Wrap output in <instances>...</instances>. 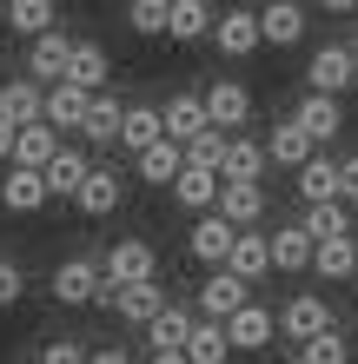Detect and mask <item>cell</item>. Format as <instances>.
Listing matches in <instances>:
<instances>
[{
    "label": "cell",
    "instance_id": "f6af8a7d",
    "mask_svg": "<svg viewBox=\"0 0 358 364\" xmlns=\"http://www.w3.org/2000/svg\"><path fill=\"white\" fill-rule=\"evenodd\" d=\"M93 364H133V358H126L120 345H107V351H93Z\"/></svg>",
    "mask_w": 358,
    "mask_h": 364
},
{
    "label": "cell",
    "instance_id": "d6986e66",
    "mask_svg": "<svg viewBox=\"0 0 358 364\" xmlns=\"http://www.w3.org/2000/svg\"><path fill=\"white\" fill-rule=\"evenodd\" d=\"M93 113V87H80V80H53L47 87V119L53 126H87Z\"/></svg>",
    "mask_w": 358,
    "mask_h": 364
},
{
    "label": "cell",
    "instance_id": "ba28073f",
    "mask_svg": "<svg viewBox=\"0 0 358 364\" xmlns=\"http://www.w3.org/2000/svg\"><path fill=\"white\" fill-rule=\"evenodd\" d=\"M53 199V186H47V173H40V166H7V179H0V205L7 212H40Z\"/></svg>",
    "mask_w": 358,
    "mask_h": 364
},
{
    "label": "cell",
    "instance_id": "d590c367",
    "mask_svg": "<svg viewBox=\"0 0 358 364\" xmlns=\"http://www.w3.org/2000/svg\"><path fill=\"white\" fill-rule=\"evenodd\" d=\"M120 126H126V113H120V100H107V93H93V113H87V126H80V133H87L93 146H113V139H120Z\"/></svg>",
    "mask_w": 358,
    "mask_h": 364
},
{
    "label": "cell",
    "instance_id": "bcb514c9",
    "mask_svg": "<svg viewBox=\"0 0 358 364\" xmlns=\"http://www.w3.org/2000/svg\"><path fill=\"white\" fill-rule=\"evenodd\" d=\"M325 14H358V0H319Z\"/></svg>",
    "mask_w": 358,
    "mask_h": 364
},
{
    "label": "cell",
    "instance_id": "7c38bea8",
    "mask_svg": "<svg viewBox=\"0 0 358 364\" xmlns=\"http://www.w3.org/2000/svg\"><path fill=\"white\" fill-rule=\"evenodd\" d=\"M299 126H305L319 146L339 139V133H345V106H339V93H319V87H312V93L299 100Z\"/></svg>",
    "mask_w": 358,
    "mask_h": 364
},
{
    "label": "cell",
    "instance_id": "7a4b0ae2",
    "mask_svg": "<svg viewBox=\"0 0 358 364\" xmlns=\"http://www.w3.org/2000/svg\"><path fill=\"white\" fill-rule=\"evenodd\" d=\"M100 305H113L126 325H139V331H146L166 305H173V298H166V285H159V278H139V285H107V298H100Z\"/></svg>",
    "mask_w": 358,
    "mask_h": 364
},
{
    "label": "cell",
    "instance_id": "8fae6325",
    "mask_svg": "<svg viewBox=\"0 0 358 364\" xmlns=\"http://www.w3.org/2000/svg\"><path fill=\"white\" fill-rule=\"evenodd\" d=\"M226 331H233V351H265L272 338H279V318H272L265 305H252V298H246V305L226 318Z\"/></svg>",
    "mask_w": 358,
    "mask_h": 364
},
{
    "label": "cell",
    "instance_id": "3957f363",
    "mask_svg": "<svg viewBox=\"0 0 358 364\" xmlns=\"http://www.w3.org/2000/svg\"><path fill=\"white\" fill-rule=\"evenodd\" d=\"M233 239H239V225L213 205V212H199V219H193V232H186V252H193L199 265H226V259H233Z\"/></svg>",
    "mask_w": 358,
    "mask_h": 364
},
{
    "label": "cell",
    "instance_id": "f546056e",
    "mask_svg": "<svg viewBox=\"0 0 358 364\" xmlns=\"http://www.w3.org/2000/svg\"><path fill=\"white\" fill-rule=\"evenodd\" d=\"M213 126V113H206V93H173V106H166V133L173 139H193Z\"/></svg>",
    "mask_w": 358,
    "mask_h": 364
},
{
    "label": "cell",
    "instance_id": "277c9868",
    "mask_svg": "<svg viewBox=\"0 0 358 364\" xmlns=\"http://www.w3.org/2000/svg\"><path fill=\"white\" fill-rule=\"evenodd\" d=\"M305 87H319V93L358 87V47H352V40H345V47H319L305 60Z\"/></svg>",
    "mask_w": 358,
    "mask_h": 364
},
{
    "label": "cell",
    "instance_id": "9a60e30c",
    "mask_svg": "<svg viewBox=\"0 0 358 364\" xmlns=\"http://www.w3.org/2000/svg\"><path fill=\"white\" fill-rule=\"evenodd\" d=\"M265 153H272V166H292V173H299V166H305L312 153H319V139H312L305 126H299V113H292V119H279V126H272Z\"/></svg>",
    "mask_w": 358,
    "mask_h": 364
},
{
    "label": "cell",
    "instance_id": "cb8c5ba5",
    "mask_svg": "<svg viewBox=\"0 0 358 364\" xmlns=\"http://www.w3.org/2000/svg\"><path fill=\"white\" fill-rule=\"evenodd\" d=\"M53 153H60V126H53V119L20 126V139H14V159H20V166H40V173H47Z\"/></svg>",
    "mask_w": 358,
    "mask_h": 364
},
{
    "label": "cell",
    "instance_id": "816d5d0a",
    "mask_svg": "<svg viewBox=\"0 0 358 364\" xmlns=\"http://www.w3.org/2000/svg\"><path fill=\"white\" fill-rule=\"evenodd\" d=\"M292 364H305V358H292Z\"/></svg>",
    "mask_w": 358,
    "mask_h": 364
},
{
    "label": "cell",
    "instance_id": "44dd1931",
    "mask_svg": "<svg viewBox=\"0 0 358 364\" xmlns=\"http://www.w3.org/2000/svg\"><path fill=\"white\" fill-rule=\"evenodd\" d=\"M120 192H126V186H120V173H113V166H93V173H87V186L73 192V205L87 212V219H107V212L120 205Z\"/></svg>",
    "mask_w": 358,
    "mask_h": 364
},
{
    "label": "cell",
    "instance_id": "836d02e7",
    "mask_svg": "<svg viewBox=\"0 0 358 364\" xmlns=\"http://www.w3.org/2000/svg\"><path fill=\"white\" fill-rule=\"evenodd\" d=\"M265 166H272V153H265V146L233 133V146H226V166H219V173H226V179H259Z\"/></svg>",
    "mask_w": 358,
    "mask_h": 364
},
{
    "label": "cell",
    "instance_id": "4316f807",
    "mask_svg": "<svg viewBox=\"0 0 358 364\" xmlns=\"http://www.w3.org/2000/svg\"><path fill=\"white\" fill-rule=\"evenodd\" d=\"M226 351H233V331H226V318H199L193 338H186V358H193V364H226Z\"/></svg>",
    "mask_w": 358,
    "mask_h": 364
},
{
    "label": "cell",
    "instance_id": "e0dca14e",
    "mask_svg": "<svg viewBox=\"0 0 358 364\" xmlns=\"http://www.w3.org/2000/svg\"><path fill=\"white\" fill-rule=\"evenodd\" d=\"M133 166H139V179H146V186H173V179H179V166H186V139H173V133H166V139H153V146H146Z\"/></svg>",
    "mask_w": 358,
    "mask_h": 364
},
{
    "label": "cell",
    "instance_id": "d4e9b609",
    "mask_svg": "<svg viewBox=\"0 0 358 364\" xmlns=\"http://www.w3.org/2000/svg\"><path fill=\"white\" fill-rule=\"evenodd\" d=\"M226 265H233L239 278H252V285H259V278L272 272V239H259L252 225H239V239H233V259H226Z\"/></svg>",
    "mask_w": 358,
    "mask_h": 364
},
{
    "label": "cell",
    "instance_id": "9c48e42d",
    "mask_svg": "<svg viewBox=\"0 0 358 364\" xmlns=\"http://www.w3.org/2000/svg\"><path fill=\"white\" fill-rule=\"evenodd\" d=\"M219 186H226V173H219V166L186 159V166H179V179H173V199H179L186 212H213V205H219Z\"/></svg>",
    "mask_w": 358,
    "mask_h": 364
},
{
    "label": "cell",
    "instance_id": "2e32d148",
    "mask_svg": "<svg viewBox=\"0 0 358 364\" xmlns=\"http://www.w3.org/2000/svg\"><path fill=\"white\" fill-rule=\"evenodd\" d=\"M67 60H73V40L60 33V27H47V33L33 40V53H27V73L53 87V80H67Z\"/></svg>",
    "mask_w": 358,
    "mask_h": 364
},
{
    "label": "cell",
    "instance_id": "30bf717a",
    "mask_svg": "<svg viewBox=\"0 0 358 364\" xmlns=\"http://www.w3.org/2000/svg\"><path fill=\"white\" fill-rule=\"evenodd\" d=\"M325 325H332V305H325L319 291H299V298L279 311V338H299V345H305V338H319Z\"/></svg>",
    "mask_w": 358,
    "mask_h": 364
},
{
    "label": "cell",
    "instance_id": "b9f144b4",
    "mask_svg": "<svg viewBox=\"0 0 358 364\" xmlns=\"http://www.w3.org/2000/svg\"><path fill=\"white\" fill-rule=\"evenodd\" d=\"M40 364H93V358H87V351H80V345H73V338H53V345H47V351H40Z\"/></svg>",
    "mask_w": 358,
    "mask_h": 364
},
{
    "label": "cell",
    "instance_id": "7dc6e473",
    "mask_svg": "<svg viewBox=\"0 0 358 364\" xmlns=\"http://www.w3.org/2000/svg\"><path fill=\"white\" fill-rule=\"evenodd\" d=\"M153 364H193L186 351H153Z\"/></svg>",
    "mask_w": 358,
    "mask_h": 364
},
{
    "label": "cell",
    "instance_id": "ffe728a7",
    "mask_svg": "<svg viewBox=\"0 0 358 364\" xmlns=\"http://www.w3.org/2000/svg\"><path fill=\"white\" fill-rule=\"evenodd\" d=\"M0 113H7L14 126L47 119V87H40V80H7V87H0Z\"/></svg>",
    "mask_w": 358,
    "mask_h": 364
},
{
    "label": "cell",
    "instance_id": "5bb4252c",
    "mask_svg": "<svg viewBox=\"0 0 358 364\" xmlns=\"http://www.w3.org/2000/svg\"><path fill=\"white\" fill-rule=\"evenodd\" d=\"M259 27H265V47H299V40H305V7H299V0H265Z\"/></svg>",
    "mask_w": 358,
    "mask_h": 364
},
{
    "label": "cell",
    "instance_id": "7402d4cb",
    "mask_svg": "<svg viewBox=\"0 0 358 364\" xmlns=\"http://www.w3.org/2000/svg\"><path fill=\"white\" fill-rule=\"evenodd\" d=\"M153 139H166V106H126V126H120V146L126 153H146Z\"/></svg>",
    "mask_w": 358,
    "mask_h": 364
},
{
    "label": "cell",
    "instance_id": "52a82bcc",
    "mask_svg": "<svg viewBox=\"0 0 358 364\" xmlns=\"http://www.w3.org/2000/svg\"><path fill=\"white\" fill-rule=\"evenodd\" d=\"M100 265H107V285H139V278H159V252L146 239H120Z\"/></svg>",
    "mask_w": 358,
    "mask_h": 364
},
{
    "label": "cell",
    "instance_id": "681fc988",
    "mask_svg": "<svg viewBox=\"0 0 358 364\" xmlns=\"http://www.w3.org/2000/svg\"><path fill=\"white\" fill-rule=\"evenodd\" d=\"M352 331H358V311H352Z\"/></svg>",
    "mask_w": 358,
    "mask_h": 364
},
{
    "label": "cell",
    "instance_id": "1f68e13d",
    "mask_svg": "<svg viewBox=\"0 0 358 364\" xmlns=\"http://www.w3.org/2000/svg\"><path fill=\"white\" fill-rule=\"evenodd\" d=\"M213 27H219V14H213V0H173V27H166L173 40H206Z\"/></svg>",
    "mask_w": 358,
    "mask_h": 364
},
{
    "label": "cell",
    "instance_id": "c3c4849f",
    "mask_svg": "<svg viewBox=\"0 0 358 364\" xmlns=\"http://www.w3.org/2000/svg\"><path fill=\"white\" fill-rule=\"evenodd\" d=\"M352 47H358V20H352Z\"/></svg>",
    "mask_w": 358,
    "mask_h": 364
},
{
    "label": "cell",
    "instance_id": "8d00e7d4",
    "mask_svg": "<svg viewBox=\"0 0 358 364\" xmlns=\"http://www.w3.org/2000/svg\"><path fill=\"white\" fill-rule=\"evenodd\" d=\"M299 358L305 364H352V338L339 325H325L319 338H305V345H299Z\"/></svg>",
    "mask_w": 358,
    "mask_h": 364
},
{
    "label": "cell",
    "instance_id": "83f0119b",
    "mask_svg": "<svg viewBox=\"0 0 358 364\" xmlns=\"http://www.w3.org/2000/svg\"><path fill=\"white\" fill-rule=\"evenodd\" d=\"M312 272L332 278V285H339V278H352V272H358V245H352V232H339V239H319V252H312Z\"/></svg>",
    "mask_w": 358,
    "mask_h": 364
},
{
    "label": "cell",
    "instance_id": "ac0fdd59",
    "mask_svg": "<svg viewBox=\"0 0 358 364\" xmlns=\"http://www.w3.org/2000/svg\"><path fill=\"white\" fill-rule=\"evenodd\" d=\"M219 212H226L233 225H259V219H265V186H259V179H226V186H219Z\"/></svg>",
    "mask_w": 358,
    "mask_h": 364
},
{
    "label": "cell",
    "instance_id": "4fadbf2b",
    "mask_svg": "<svg viewBox=\"0 0 358 364\" xmlns=\"http://www.w3.org/2000/svg\"><path fill=\"white\" fill-rule=\"evenodd\" d=\"M206 113H213V126L239 133V126L252 119V93L239 87V80H213V87H206Z\"/></svg>",
    "mask_w": 358,
    "mask_h": 364
},
{
    "label": "cell",
    "instance_id": "603a6c76",
    "mask_svg": "<svg viewBox=\"0 0 358 364\" xmlns=\"http://www.w3.org/2000/svg\"><path fill=\"white\" fill-rule=\"evenodd\" d=\"M312 252H319V239H312L305 225H279L272 232V265L279 272H312Z\"/></svg>",
    "mask_w": 358,
    "mask_h": 364
},
{
    "label": "cell",
    "instance_id": "f907efd6",
    "mask_svg": "<svg viewBox=\"0 0 358 364\" xmlns=\"http://www.w3.org/2000/svg\"><path fill=\"white\" fill-rule=\"evenodd\" d=\"M0 14H7V0H0Z\"/></svg>",
    "mask_w": 358,
    "mask_h": 364
},
{
    "label": "cell",
    "instance_id": "db71d44e",
    "mask_svg": "<svg viewBox=\"0 0 358 364\" xmlns=\"http://www.w3.org/2000/svg\"><path fill=\"white\" fill-rule=\"evenodd\" d=\"M352 93H358V87H352Z\"/></svg>",
    "mask_w": 358,
    "mask_h": 364
},
{
    "label": "cell",
    "instance_id": "ee69618b",
    "mask_svg": "<svg viewBox=\"0 0 358 364\" xmlns=\"http://www.w3.org/2000/svg\"><path fill=\"white\" fill-rule=\"evenodd\" d=\"M14 139H20V126H14L7 113H0V159H14Z\"/></svg>",
    "mask_w": 358,
    "mask_h": 364
},
{
    "label": "cell",
    "instance_id": "4dcf8cb0",
    "mask_svg": "<svg viewBox=\"0 0 358 364\" xmlns=\"http://www.w3.org/2000/svg\"><path fill=\"white\" fill-rule=\"evenodd\" d=\"M87 173H93V159L80 153V146H60V153L47 159V186H53V192H67V199L87 186Z\"/></svg>",
    "mask_w": 358,
    "mask_h": 364
},
{
    "label": "cell",
    "instance_id": "f5cc1de1",
    "mask_svg": "<svg viewBox=\"0 0 358 364\" xmlns=\"http://www.w3.org/2000/svg\"><path fill=\"white\" fill-rule=\"evenodd\" d=\"M0 27H7V20H0Z\"/></svg>",
    "mask_w": 358,
    "mask_h": 364
},
{
    "label": "cell",
    "instance_id": "ab89813d",
    "mask_svg": "<svg viewBox=\"0 0 358 364\" xmlns=\"http://www.w3.org/2000/svg\"><path fill=\"white\" fill-rule=\"evenodd\" d=\"M226 146H233V133H226V126H206V133L186 139V159H199V166H226Z\"/></svg>",
    "mask_w": 358,
    "mask_h": 364
},
{
    "label": "cell",
    "instance_id": "5b68a950",
    "mask_svg": "<svg viewBox=\"0 0 358 364\" xmlns=\"http://www.w3.org/2000/svg\"><path fill=\"white\" fill-rule=\"evenodd\" d=\"M213 47L226 60H246V53H259L265 47V27H259V14L252 7H226L219 14V27H213Z\"/></svg>",
    "mask_w": 358,
    "mask_h": 364
},
{
    "label": "cell",
    "instance_id": "74e56055",
    "mask_svg": "<svg viewBox=\"0 0 358 364\" xmlns=\"http://www.w3.org/2000/svg\"><path fill=\"white\" fill-rule=\"evenodd\" d=\"M305 232H312V239H339V232H352L345 199H319V205H305Z\"/></svg>",
    "mask_w": 358,
    "mask_h": 364
},
{
    "label": "cell",
    "instance_id": "f35d334b",
    "mask_svg": "<svg viewBox=\"0 0 358 364\" xmlns=\"http://www.w3.org/2000/svg\"><path fill=\"white\" fill-rule=\"evenodd\" d=\"M126 27L146 33V40L166 33V27H173V0H126Z\"/></svg>",
    "mask_w": 358,
    "mask_h": 364
},
{
    "label": "cell",
    "instance_id": "7bdbcfd3",
    "mask_svg": "<svg viewBox=\"0 0 358 364\" xmlns=\"http://www.w3.org/2000/svg\"><path fill=\"white\" fill-rule=\"evenodd\" d=\"M339 199H345V205H358V153H352V159H339Z\"/></svg>",
    "mask_w": 358,
    "mask_h": 364
},
{
    "label": "cell",
    "instance_id": "f1b7e54d",
    "mask_svg": "<svg viewBox=\"0 0 358 364\" xmlns=\"http://www.w3.org/2000/svg\"><path fill=\"white\" fill-rule=\"evenodd\" d=\"M299 199H305V205H319V199H339V159L312 153V159L299 166Z\"/></svg>",
    "mask_w": 358,
    "mask_h": 364
},
{
    "label": "cell",
    "instance_id": "e575fe53",
    "mask_svg": "<svg viewBox=\"0 0 358 364\" xmlns=\"http://www.w3.org/2000/svg\"><path fill=\"white\" fill-rule=\"evenodd\" d=\"M0 20H7L14 33H27V40H40V33L53 27V0H7V14H0Z\"/></svg>",
    "mask_w": 358,
    "mask_h": 364
},
{
    "label": "cell",
    "instance_id": "484cf974",
    "mask_svg": "<svg viewBox=\"0 0 358 364\" xmlns=\"http://www.w3.org/2000/svg\"><path fill=\"white\" fill-rule=\"evenodd\" d=\"M193 325H199V318L186 311V305H166V311L153 318V325H146V345H153V351H186Z\"/></svg>",
    "mask_w": 358,
    "mask_h": 364
},
{
    "label": "cell",
    "instance_id": "60d3db41",
    "mask_svg": "<svg viewBox=\"0 0 358 364\" xmlns=\"http://www.w3.org/2000/svg\"><path fill=\"white\" fill-rule=\"evenodd\" d=\"M20 291H27V272H20L14 259H0V311L20 305Z\"/></svg>",
    "mask_w": 358,
    "mask_h": 364
},
{
    "label": "cell",
    "instance_id": "8992f818",
    "mask_svg": "<svg viewBox=\"0 0 358 364\" xmlns=\"http://www.w3.org/2000/svg\"><path fill=\"white\" fill-rule=\"evenodd\" d=\"M252 298V278H239L233 265H213V278L199 285V318H233Z\"/></svg>",
    "mask_w": 358,
    "mask_h": 364
},
{
    "label": "cell",
    "instance_id": "6da1fadb",
    "mask_svg": "<svg viewBox=\"0 0 358 364\" xmlns=\"http://www.w3.org/2000/svg\"><path fill=\"white\" fill-rule=\"evenodd\" d=\"M53 298L60 305H100L107 298V265L100 259H60L53 265Z\"/></svg>",
    "mask_w": 358,
    "mask_h": 364
},
{
    "label": "cell",
    "instance_id": "d6a6232c",
    "mask_svg": "<svg viewBox=\"0 0 358 364\" xmlns=\"http://www.w3.org/2000/svg\"><path fill=\"white\" fill-rule=\"evenodd\" d=\"M67 80H80V87H107V47L100 40H73V60H67Z\"/></svg>",
    "mask_w": 358,
    "mask_h": 364
}]
</instances>
